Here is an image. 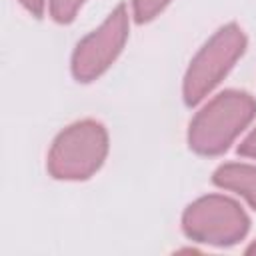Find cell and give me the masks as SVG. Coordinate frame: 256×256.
Here are the masks:
<instances>
[{"label":"cell","mask_w":256,"mask_h":256,"mask_svg":"<svg viewBox=\"0 0 256 256\" xmlns=\"http://www.w3.org/2000/svg\"><path fill=\"white\" fill-rule=\"evenodd\" d=\"M106 152L104 126L96 120H80L56 136L48 152V170L58 180H84L102 166Z\"/></svg>","instance_id":"obj_2"},{"label":"cell","mask_w":256,"mask_h":256,"mask_svg":"<svg viewBox=\"0 0 256 256\" xmlns=\"http://www.w3.org/2000/svg\"><path fill=\"white\" fill-rule=\"evenodd\" d=\"M238 152L242 156H250V158H256V128L246 136V140L238 146Z\"/></svg>","instance_id":"obj_9"},{"label":"cell","mask_w":256,"mask_h":256,"mask_svg":"<svg viewBox=\"0 0 256 256\" xmlns=\"http://www.w3.org/2000/svg\"><path fill=\"white\" fill-rule=\"evenodd\" d=\"M254 114L256 100L250 94L226 90L214 96L194 116L188 130V144L198 154H220L250 124Z\"/></svg>","instance_id":"obj_1"},{"label":"cell","mask_w":256,"mask_h":256,"mask_svg":"<svg viewBox=\"0 0 256 256\" xmlns=\"http://www.w3.org/2000/svg\"><path fill=\"white\" fill-rule=\"evenodd\" d=\"M246 212L230 198L220 194L202 196L192 202L182 216V228L188 238L214 246H230L248 232Z\"/></svg>","instance_id":"obj_4"},{"label":"cell","mask_w":256,"mask_h":256,"mask_svg":"<svg viewBox=\"0 0 256 256\" xmlns=\"http://www.w3.org/2000/svg\"><path fill=\"white\" fill-rule=\"evenodd\" d=\"M246 48V36L236 24L222 26L192 58L184 76L186 104H198L234 66Z\"/></svg>","instance_id":"obj_3"},{"label":"cell","mask_w":256,"mask_h":256,"mask_svg":"<svg viewBox=\"0 0 256 256\" xmlns=\"http://www.w3.org/2000/svg\"><path fill=\"white\" fill-rule=\"evenodd\" d=\"M84 4V0H50V14L56 22H70L76 12L80 10V6Z\"/></svg>","instance_id":"obj_7"},{"label":"cell","mask_w":256,"mask_h":256,"mask_svg":"<svg viewBox=\"0 0 256 256\" xmlns=\"http://www.w3.org/2000/svg\"><path fill=\"white\" fill-rule=\"evenodd\" d=\"M20 4L34 16H42L44 12V0H20Z\"/></svg>","instance_id":"obj_10"},{"label":"cell","mask_w":256,"mask_h":256,"mask_svg":"<svg viewBox=\"0 0 256 256\" xmlns=\"http://www.w3.org/2000/svg\"><path fill=\"white\" fill-rule=\"evenodd\" d=\"M248 254H256V242H252L250 246H248V250H246Z\"/></svg>","instance_id":"obj_11"},{"label":"cell","mask_w":256,"mask_h":256,"mask_svg":"<svg viewBox=\"0 0 256 256\" xmlns=\"http://www.w3.org/2000/svg\"><path fill=\"white\" fill-rule=\"evenodd\" d=\"M128 38V14L120 4L112 14L84 40L78 42L72 56V74L80 82L98 78L120 54Z\"/></svg>","instance_id":"obj_5"},{"label":"cell","mask_w":256,"mask_h":256,"mask_svg":"<svg viewBox=\"0 0 256 256\" xmlns=\"http://www.w3.org/2000/svg\"><path fill=\"white\" fill-rule=\"evenodd\" d=\"M214 184L244 196L256 208V166L222 164L214 172Z\"/></svg>","instance_id":"obj_6"},{"label":"cell","mask_w":256,"mask_h":256,"mask_svg":"<svg viewBox=\"0 0 256 256\" xmlns=\"http://www.w3.org/2000/svg\"><path fill=\"white\" fill-rule=\"evenodd\" d=\"M170 0H132L134 16L138 22H148L156 14H160Z\"/></svg>","instance_id":"obj_8"}]
</instances>
